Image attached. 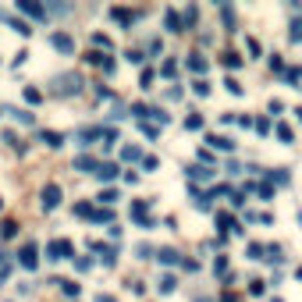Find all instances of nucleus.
<instances>
[{
  "instance_id": "obj_3",
  "label": "nucleus",
  "mask_w": 302,
  "mask_h": 302,
  "mask_svg": "<svg viewBox=\"0 0 302 302\" xmlns=\"http://www.w3.org/2000/svg\"><path fill=\"white\" fill-rule=\"evenodd\" d=\"M22 263H25V267H36V245H25L22 249Z\"/></svg>"
},
{
  "instance_id": "obj_8",
  "label": "nucleus",
  "mask_w": 302,
  "mask_h": 302,
  "mask_svg": "<svg viewBox=\"0 0 302 302\" xmlns=\"http://www.w3.org/2000/svg\"><path fill=\"white\" fill-rule=\"evenodd\" d=\"M22 11H29V15H43V8H40V4H29V0H22Z\"/></svg>"
},
{
  "instance_id": "obj_5",
  "label": "nucleus",
  "mask_w": 302,
  "mask_h": 302,
  "mask_svg": "<svg viewBox=\"0 0 302 302\" xmlns=\"http://www.w3.org/2000/svg\"><path fill=\"white\" fill-rule=\"evenodd\" d=\"M96 174H100V178H114V174H118V167H114V164H100V171H96Z\"/></svg>"
},
{
  "instance_id": "obj_10",
  "label": "nucleus",
  "mask_w": 302,
  "mask_h": 302,
  "mask_svg": "<svg viewBox=\"0 0 302 302\" xmlns=\"http://www.w3.org/2000/svg\"><path fill=\"white\" fill-rule=\"evenodd\" d=\"M43 139H47L50 146H61V135H54V132H43Z\"/></svg>"
},
{
  "instance_id": "obj_2",
  "label": "nucleus",
  "mask_w": 302,
  "mask_h": 302,
  "mask_svg": "<svg viewBox=\"0 0 302 302\" xmlns=\"http://www.w3.org/2000/svg\"><path fill=\"white\" fill-rule=\"evenodd\" d=\"M47 252H50V259H64V256H71V245L68 242H50Z\"/></svg>"
},
{
  "instance_id": "obj_6",
  "label": "nucleus",
  "mask_w": 302,
  "mask_h": 302,
  "mask_svg": "<svg viewBox=\"0 0 302 302\" xmlns=\"http://www.w3.org/2000/svg\"><path fill=\"white\" fill-rule=\"evenodd\" d=\"M54 47L57 50H71V40H68V36H54Z\"/></svg>"
},
{
  "instance_id": "obj_9",
  "label": "nucleus",
  "mask_w": 302,
  "mask_h": 302,
  "mask_svg": "<svg viewBox=\"0 0 302 302\" xmlns=\"http://www.w3.org/2000/svg\"><path fill=\"white\" fill-rule=\"evenodd\" d=\"M160 259H164V263H178V252H174V249H164Z\"/></svg>"
},
{
  "instance_id": "obj_11",
  "label": "nucleus",
  "mask_w": 302,
  "mask_h": 302,
  "mask_svg": "<svg viewBox=\"0 0 302 302\" xmlns=\"http://www.w3.org/2000/svg\"><path fill=\"white\" fill-rule=\"evenodd\" d=\"M96 302H118L114 295H96Z\"/></svg>"
},
{
  "instance_id": "obj_1",
  "label": "nucleus",
  "mask_w": 302,
  "mask_h": 302,
  "mask_svg": "<svg viewBox=\"0 0 302 302\" xmlns=\"http://www.w3.org/2000/svg\"><path fill=\"white\" fill-rule=\"evenodd\" d=\"M57 203H61V188H57V185H47V188H43V206L54 210Z\"/></svg>"
},
{
  "instance_id": "obj_7",
  "label": "nucleus",
  "mask_w": 302,
  "mask_h": 302,
  "mask_svg": "<svg viewBox=\"0 0 302 302\" xmlns=\"http://www.w3.org/2000/svg\"><path fill=\"white\" fill-rule=\"evenodd\" d=\"M93 167H96L93 157H79V171H93Z\"/></svg>"
},
{
  "instance_id": "obj_4",
  "label": "nucleus",
  "mask_w": 302,
  "mask_h": 302,
  "mask_svg": "<svg viewBox=\"0 0 302 302\" xmlns=\"http://www.w3.org/2000/svg\"><path fill=\"white\" fill-rule=\"evenodd\" d=\"M15 231H18L15 220H4V224H0V238H15Z\"/></svg>"
}]
</instances>
